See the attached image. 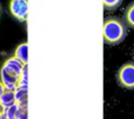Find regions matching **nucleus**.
<instances>
[{"label": "nucleus", "instance_id": "obj_3", "mask_svg": "<svg viewBox=\"0 0 134 119\" xmlns=\"http://www.w3.org/2000/svg\"><path fill=\"white\" fill-rule=\"evenodd\" d=\"M8 7L13 18L19 21L27 20V0H11Z\"/></svg>", "mask_w": 134, "mask_h": 119}, {"label": "nucleus", "instance_id": "obj_6", "mask_svg": "<svg viewBox=\"0 0 134 119\" xmlns=\"http://www.w3.org/2000/svg\"><path fill=\"white\" fill-rule=\"evenodd\" d=\"M16 104L15 96H14V91H9V90H5L4 93L0 96V109L4 110L9 106Z\"/></svg>", "mask_w": 134, "mask_h": 119}, {"label": "nucleus", "instance_id": "obj_5", "mask_svg": "<svg viewBox=\"0 0 134 119\" xmlns=\"http://www.w3.org/2000/svg\"><path fill=\"white\" fill-rule=\"evenodd\" d=\"M25 66L26 65L23 63V61L19 60V59L15 58L14 56L11 57V58H7L6 60L4 61V64H2V67H5L8 71H11V72L15 73V74L19 75V77H20V74L23 73Z\"/></svg>", "mask_w": 134, "mask_h": 119}, {"label": "nucleus", "instance_id": "obj_8", "mask_svg": "<svg viewBox=\"0 0 134 119\" xmlns=\"http://www.w3.org/2000/svg\"><path fill=\"white\" fill-rule=\"evenodd\" d=\"M14 96H15V101L18 105L25 106L27 105V86H20L18 85L14 90Z\"/></svg>", "mask_w": 134, "mask_h": 119}, {"label": "nucleus", "instance_id": "obj_15", "mask_svg": "<svg viewBox=\"0 0 134 119\" xmlns=\"http://www.w3.org/2000/svg\"><path fill=\"white\" fill-rule=\"evenodd\" d=\"M1 112H2V110H1V109H0V116H1Z\"/></svg>", "mask_w": 134, "mask_h": 119}, {"label": "nucleus", "instance_id": "obj_14", "mask_svg": "<svg viewBox=\"0 0 134 119\" xmlns=\"http://www.w3.org/2000/svg\"><path fill=\"white\" fill-rule=\"evenodd\" d=\"M0 119H8V118H7V117H6V116H5V115H4V113H2V112H1V116H0Z\"/></svg>", "mask_w": 134, "mask_h": 119}, {"label": "nucleus", "instance_id": "obj_2", "mask_svg": "<svg viewBox=\"0 0 134 119\" xmlns=\"http://www.w3.org/2000/svg\"><path fill=\"white\" fill-rule=\"evenodd\" d=\"M116 82L122 89L134 90V63H126L118 70Z\"/></svg>", "mask_w": 134, "mask_h": 119}, {"label": "nucleus", "instance_id": "obj_9", "mask_svg": "<svg viewBox=\"0 0 134 119\" xmlns=\"http://www.w3.org/2000/svg\"><path fill=\"white\" fill-rule=\"evenodd\" d=\"M124 23L126 24V26L134 30V1L131 2L127 6V8L125 9V13H124Z\"/></svg>", "mask_w": 134, "mask_h": 119}, {"label": "nucleus", "instance_id": "obj_1", "mask_svg": "<svg viewBox=\"0 0 134 119\" xmlns=\"http://www.w3.org/2000/svg\"><path fill=\"white\" fill-rule=\"evenodd\" d=\"M102 37L107 45H118L127 37V26L124 20L115 17L106 18L104 21Z\"/></svg>", "mask_w": 134, "mask_h": 119}, {"label": "nucleus", "instance_id": "obj_11", "mask_svg": "<svg viewBox=\"0 0 134 119\" xmlns=\"http://www.w3.org/2000/svg\"><path fill=\"white\" fill-rule=\"evenodd\" d=\"M18 109H19V105L18 104H14V105L9 106V107L4 109V110H2V113H4V115L6 116L8 119H16Z\"/></svg>", "mask_w": 134, "mask_h": 119}, {"label": "nucleus", "instance_id": "obj_12", "mask_svg": "<svg viewBox=\"0 0 134 119\" xmlns=\"http://www.w3.org/2000/svg\"><path fill=\"white\" fill-rule=\"evenodd\" d=\"M16 119H28L27 116V105L20 106L19 105L18 113H16Z\"/></svg>", "mask_w": 134, "mask_h": 119}, {"label": "nucleus", "instance_id": "obj_10", "mask_svg": "<svg viewBox=\"0 0 134 119\" xmlns=\"http://www.w3.org/2000/svg\"><path fill=\"white\" fill-rule=\"evenodd\" d=\"M124 0H102V4H104V8L107 11H114L121 4H122Z\"/></svg>", "mask_w": 134, "mask_h": 119}, {"label": "nucleus", "instance_id": "obj_4", "mask_svg": "<svg viewBox=\"0 0 134 119\" xmlns=\"http://www.w3.org/2000/svg\"><path fill=\"white\" fill-rule=\"evenodd\" d=\"M19 75L15 73L8 71L7 68L2 67L0 70V80H1L2 85L5 86V90H9V91H14L19 84Z\"/></svg>", "mask_w": 134, "mask_h": 119}, {"label": "nucleus", "instance_id": "obj_7", "mask_svg": "<svg viewBox=\"0 0 134 119\" xmlns=\"http://www.w3.org/2000/svg\"><path fill=\"white\" fill-rule=\"evenodd\" d=\"M14 57L18 58L19 60H21L25 65L28 64V44L27 42H21L20 45H18L14 51Z\"/></svg>", "mask_w": 134, "mask_h": 119}, {"label": "nucleus", "instance_id": "obj_13", "mask_svg": "<svg viewBox=\"0 0 134 119\" xmlns=\"http://www.w3.org/2000/svg\"><path fill=\"white\" fill-rule=\"evenodd\" d=\"M4 91H5V86H4V85H2L1 80H0V96H1V94L4 93Z\"/></svg>", "mask_w": 134, "mask_h": 119}]
</instances>
